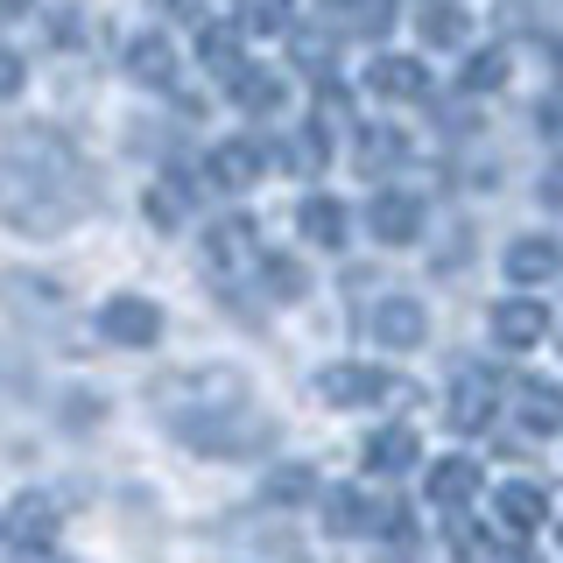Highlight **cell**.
Instances as JSON below:
<instances>
[{"label":"cell","mask_w":563,"mask_h":563,"mask_svg":"<svg viewBox=\"0 0 563 563\" xmlns=\"http://www.w3.org/2000/svg\"><path fill=\"white\" fill-rule=\"evenodd\" d=\"M106 331L113 339H155V310L148 303H106Z\"/></svg>","instance_id":"6da1fadb"},{"label":"cell","mask_w":563,"mask_h":563,"mask_svg":"<svg viewBox=\"0 0 563 563\" xmlns=\"http://www.w3.org/2000/svg\"><path fill=\"white\" fill-rule=\"evenodd\" d=\"M366 457H374V472H401L416 457V437L409 430H380L374 444H366Z\"/></svg>","instance_id":"7a4b0ae2"},{"label":"cell","mask_w":563,"mask_h":563,"mask_svg":"<svg viewBox=\"0 0 563 563\" xmlns=\"http://www.w3.org/2000/svg\"><path fill=\"white\" fill-rule=\"evenodd\" d=\"M500 507H507V521H521V528H528V521H542V493H536V486H507V493H500Z\"/></svg>","instance_id":"3957f363"},{"label":"cell","mask_w":563,"mask_h":563,"mask_svg":"<svg viewBox=\"0 0 563 563\" xmlns=\"http://www.w3.org/2000/svg\"><path fill=\"white\" fill-rule=\"evenodd\" d=\"M528 422H536V430H556V422H563L556 387H528Z\"/></svg>","instance_id":"277c9868"},{"label":"cell","mask_w":563,"mask_h":563,"mask_svg":"<svg viewBox=\"0 0 563 563\" xmlns=\"http://www.w3.org/2000/svg\"><path fill=\"white\" fill-rule=\"evenodd\" d=\"M409 233H416V205L387 198V205H380V240H409Z\"/></svg>","instance_id":"5b68a950"},{"label":"cell","mask_w":563,"mask_h":563,"mask_svg":"<svg viewBox=\"0 0 563 563\" xmlns=\"http://www.w3.org/2000/svg\"><path fill=\"white\" fill-rule=\"evenodd\" d=\"M472 486H479V472H472V465H444V472H437V500H465Z\"/></svg>","instance_id":"8992f818"},{"label":"cell","mask_w":563,"mask_h":563,"mask_svg":"<svg viewBox=\"0 0 563 563\" xmlns=\"http://www.w3.org/2000/svg\"><path fill=\"white\" fill-rule=\"evenodd\" d=\"M536 331H542V317H536V310H521V303H507V310H500V339H536Z\"/></svg>","instance_id":"52a82bcc"},{"label":"cell","mask_w":563,"mask_h":563,"mask_svg":"<svg viewBox=\"0 0 563 563\" xmlns=\"http://www.w3.org/2000/svg\"><path fill=\"white\" fill-rule=\"evenodd\" d=\"M303 225H310L317 240H339V205H310V211H303Z\"/></svg>","instance_id":"ba28073f"},{"label":"cell","mask_w":563,"mask_h":563,"mask_svg":"<svg viewBox=\"0 0 563 563\" xmlns=\"http://www.w3.org/2000/svg\"><path fill=\"white\" fill-rule=\"evenodd\" d=\"M163 43H134V70H141V78H163Z\"/></svg>","instance_id":"9c48e42d"},{"label":"cell","mask_w":563,"mask_h":563,"mask_svg":"<svg viewBox=\"0 0 563 563\" xmlns=\"http://www.w3.org/2000/svg\"><path fill=\"white\" fill-rule=\"evenodd\" d=\"M219 169H225V184H246V169H254V155H246V148H225V155H219Z\"/></svg>","instance_id":"30bf717a"},{"label":"cell","mask_w":563,"mask_h":563,"mask_svg":"<svg viewBox=\"0 0 563 563\" xmlns=\"http://www.w3.org/2000/svg\"><path fill=\"white\" fill-rule=\"evenodd\" d=\"M8 85H22V64H14V57H0V92H8Z\"/></svg>","instance_id":"8fae6325"},{"label":"cell","mask_w":563,"mask_h":563,"mask_svg":"<svg viewBox=\"0 0 563 563\" xmlns=\"http://www.w3.org/2000/svg\"><path fill=\"white\" fill-rule=\"evenodd\" d=\"M29 8V0H0V22H8V14H22Z\"/></svg>","instance_id":"7c38bea8"}]
</instances>
